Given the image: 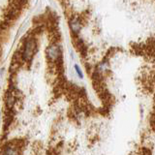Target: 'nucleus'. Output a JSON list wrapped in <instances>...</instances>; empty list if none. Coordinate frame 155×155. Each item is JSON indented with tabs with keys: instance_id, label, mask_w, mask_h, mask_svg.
Segmentation results:
<instances>
[{
	"instance_id": "1",
	"label": "nucleus",
	"mask_w": 155,
	"mask_h": 155,
	"mask_svg": "<svg viewBox=\"0 0 155 155\" xmlns=\"http://www.w3.org/2000/svg\"><path fill=\"white\" fill-rule=\"evenodd\" d=\"M36 48V43L34 39H28L25 43V48H24L23 51V58L26 60H30L33 55V52L35 51Z\"/></svg>"
},
{
	"instance_id": "5",
	"label": "nucleus",
	"mask_w": 155,
	"mask_h": 155,
	"mask_svg": "<svg viewBox=\"0 0 155 155\" xmlns=\"http://www.w3.org/2000/svg\"><path fill=\"white\" fill-rule=\"evenodd\" d=\"M109 68V65H108V62H103V63H101L100 66H99V71L100 72H104L106 71L107 69Z\"/></svg>"
},
{
	"instance_id": "4",
	"label": "nucleus",
	"mask_w": 155,
	"mask_h": 155,
	"mask_svg": "<svg viewBox=\"0 0 155 155\" xmlns=\"http://www.w3.org/2000/svg\"><path fill=\"white\" fill-rule=\"evenodd\" d=\"M17 150L14 149L13 147H7L4 150L3 155H17Z\"/></svg>"
},
{
	"instance_id": "6",
	"label": "nucleus",
	"mask_w": 155,
	"mask_h": 155,
	"mask_svg": "<svg viewBox=\"0 0 155 155\" xmlns=\"http://www.w3.org/2000/svg\"><path fill=\"white\" fill-rule=\"evenodd\" d=\"M75 69H76V72L78 73V75L80 76V78H82V73H81V71L80 69V67L78 65H75Z\"/></svg>"
},
{
	"instance_id": "2",
	"label": "nucleus",
	"mask_w": 155,
	"mask_h": 155,
	"mask_svg": "<svg viewBox=\"0 0 155 155\" xmlns=\"http://www.w3.org/2000/svg\"><path fill=\"white\" fill-rule=\"evenodd\" d=\"M48 56L51 60H56L58 56L60 55V48L57 45H52L47 50Z\"/></svg>"
},
{
	"instance_id": "3",
	"label": "nucleus",
	"mask_w": 155,
	"mask_h": 155,
	"mask_svg": "<svg viewBox=\"0 0 155 155\" xmlns=\"http://www.w3.org/2000/svg\"><path fill=\"white\" fill-rule=\"evenodd\" d=\"M70 26H71V29L73 31H74L75 33H78L80 31V29H81V23L79 21V19H77V18H74V19H72L71 22H70Z\"/></svg>"
}]
</instances>
